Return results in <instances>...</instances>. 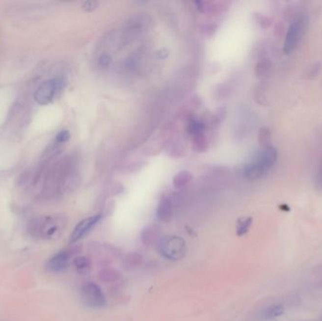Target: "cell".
<instances>
[{
	"instance_id": "obj_3",
	"label": "cell",
	"mask_w": 322,
	"mask_h": 321,
	"mask_svg": "<svg viewBox=\"0 0 322 321\" xmlns=\"http://www.w3.org/2000/svg\"><path fill=\"white\" fill-rule=\"evenodd\" d=\"M158 249L161 255L171 261H179L183 259L187 252L186 241L178 236H164L158 244Z\"/></svg>"
},
{
	"instance_id": "obj_20",
	"label": "cell",
	"mask_w": 322,
	"mask_h": 321,
	"mask_svg": "<svg viewBox=\"0 0 322 321\" xmlns=\"http://www.w3.org/2000/svg\"><path fill=\"white\" fill-rule=\"evenodd\" d=\"M258 141L260 145L264 148L269 147V141H270V132L268 128L262 127L259 131V136H258Z\"/></svg>"
},
{
	"instance_id": "obj_18",
	"label": "cell",
	"mask_w": 322,
	"mask_h": 321,
	"mask_svg": "<svg viewBox=\"0 0 322 321\" xmlns=\"http://www.w3.org/2000/svg\"><path fill=\"white\" fill-rule=\"evenodd\" d=\"M252 223H253V218L251 217L240 218L237 224V235L239 237L245 236L251 228Z\"/></svg>"
},
{
	"instance_id": "obj_1",
	"label": "cell",
	"mask_w": 322,
	"mask_h": 321,
	"mask_svg": "<svg viewBox=\"0 0 322 321\" xmlns=\"http://www.w3.org/2000/svg\"><path fill=\"white\" fill-rule=\"evenodd\" d=\"M67 220L60 215H48L34 218L29 223L30 235L38 240L53 241L58 239L66 228Z\"/></svg>"
},
{
	"instance_id": "obj_17",
	"label": "cell",
	"mask_w": 322,
	"mask_h": 321,
	"mask_svg": "<svg viewBox=\"0 0 322 321\" xmlns=\"http://www.w3.org/2000/svg\"><path fill=\"white\" fill-rule=\"evenodd\" d=\"M192 148L197 153H205L208 148L207 136L204 133L192 136Z\"/></svg>"
},
{
	"instance_id": "obj_23",
	"label": "cell",
	"mask_w": 322,
	"mask_h": 321,
	"mask_svg": "<svg viewBox=\"0 0 322 321\" xmlns=\"http://www.w3.org/2000/svg\"><path fill=\"white\" fill-rule=\"evenodd\" d=\"M97 6H98V3L95 1H86L83 3L82 8L86 12H92L97 8Z\"/></svg>"
},
{
	"instance_id": "obj_11",
	"label": "cell",
	"mask_w": 322,
	"mask_h": 321,
	"mask_svg": "<svg viewBox=\"0 0 322 321\" xmlns=\"http://www.w3.org/2000/svg\"><path fill=\"white\" fill-rule=\"evenodd\" d=\"M98 278L105 284L117 283L122 279V273L115 268L107 267V268H104L99 271Z\"/></svg>"
},
{
	"instance_id": "obj_19",
	"label": "cell",
	"mask_w": 322,
	"mask_h": 321,
	"mask_svg": "<svg viewBox=\"0 0 322 321\" xmlns=\"http://www.w3.org/2000/svg\"><path fill=\"white\" fill-rule=\"evenodd\" d=\"M205 129H206L205 124L199 120H191L188 126V131L191 136L204 133Z\"/></svg>"
},
{
	"instance_id": "obj_22",
	"label": "cell",
	"mask_w": 322,
	"mask_h": 321,
	"mask_svg": "<svg viewBox=\"0 0 322 321\" xmlns=\"http://www.w3.org/2000/svg\"><path fill=\"white\" fill-rule=\"evenodd\" d=\"M71 134L68 130H62L56 136V141L58 143H64L69 140Z\"/></svg>"
},
{
	"instance_id": "obj_8",
	"label": "cell",
	"mask_w": 322,
	"mask_h": 321,
	"mask_svg": "<svg viewBox=\"0 0 322 321\" xmlns=\"http://www.w3.org/2000/svg\"><path fill=\"white\" fill-rule=\"evenodd\" d=\"M76 252L75 249H65L54 254L47 262L46 268L50 272L59 273L69 267L71 259Z\"/></svg>"
},
{
	"instance_id": "obj_2",
	"label": "cell",
	"mask_w": 322,
	"mask_h": 321,
	"mask_svg": "<svg viewBox=\"0 0 322 321\" xmlns=\"http://www.w3.org/2000/svg\"><path fill=\"white\" fill-rule=\"evenodd\" d=\"M277 160V151L269 146L258 153L253 160L244 166L243 174L249 181H255L268 172Z\"/></svg>"
},
{
	"instance_id": "obj_25",
	"label": "cell",
	"mask_w": 322,
	"mask_h": 321,
	"mask_svg": "<svg viewBox=\"0 0 322 321\" xmlns=\"http://www.w3.org/2000/svg\"></svg>"
},
{
	"instance_id": "obj_10",
	"label": "cell",
	"mask_w": 322,
	"mask_h": 321,
	"mask_svg": "<svg viewBox=\"0 0 322 321\" xmlns=\"http://www.w3.org/2000/svg\"><path fill=\"white\" fill-rule=\"evenodd\" d=\"M161 238L162 237L160 234V230L154 225L146 227L140 234V241L144 246H153V245L158 246Z\"/></svg>"
},
{
	"instance_id": "obj_24",
	"label": "cell",
	"mask_w": 322,
	"mask_h": 321,
	"mask_svg": "<svg viewBox=\"0 0 322 321\" xmlns=\"http://www.w3.org/2000/svg\"></svg>"
},
{
	"instance_id": "obj_7",
	"label": "cell",
	"mask_w": 322,
	"mask_h": 321,
	"mask_svg": "<svg viewBox=\"0 0 322 321\" xmlns=\"http://www.w3.org/2000/svg\"><path fill=\"white\" fill-rule=\"evenodd\" d=\"M102 214H97L89 218H84L80 221L75 229L73 230L70 236L69 242L71 244H75L77 242L85 238L102 219Z\"/></svg>"
},
{
	"instance_id": "obj_21",
	"label": "cell",
	"mask_w": 322,
	"mask_h": 321,
	"mask_svg": "<svg viewBox=\"0 0 322 321\" xmlns=\"http://www.w3.org/2000/svg\"><path fill=\"white\" fill-rule=\"evenodd\" d=\"M97 64L99 66V68H102V69H107L110 66L111 64V57L106 54H103L101 57L98 58V61H97Z\"/></svg>"
},
{
	"instance_id": "obj_15",
	"label": "cell",
	"mask_w": 322,
	"mask_h": 321,
	"mask_svg": "<svg viewBox=\"0 0 322 321\" xmlns=\"http://www.w3.org/2000/svg\"><path fill=\"white\" fill-rule=\"evenodd\" d=\"M74 265L77 270L81 274H87L90 272L92 268L91 260L86 256H78L74 260Z\"/></svg>"
},
{
	"instance_id": "obj_4",
	"label": "cell",
	"mask_w": 322,
	"mask_h": 321,
	"mask_svg": "<svg viewBox=\"0 0 322 321\" xmlns=\"http://www.w3.org/2000/svg\"><path fill=\"white\" fill-rule=\"evenodd\" d=\"M307 23L308 19L306 15L301 14L297 16L290 24L284 43V52L286 54H290L298 46L301 37L305 32Z\"/></svg>"
},
{
	"instance_id": "obj_6",
	"label": "cell",
	"mask_w": 322,
	"mask_h": 321,
	"mask_svg": "<svg viewBox=\"0 0 322 321\" xmlns=\"http://www.w3.org/2000/svg\"><path fill=\"white\" fill-rule=\"evenodd\" d=\"M80 296L83 303L92 309H102L107 305V300L102 289L92 282L82 286Z\"/></svg>"
},
{
	"instance_id": "obj_9",
	"label": "cell",
	"mask_w": 322,
	"mask_h": 321,
	"mask_svg": "<svg viewBox=\"0 0 322 321\" xmlns=\"http://www.w3.org/2000/svg\"><path fill=\"white\" fill-rule=\"evenodd\" d=\"M173 217V201L169 197H163L157 208V218L162 222L169 223Z\"/></svg>"
},
{
	"instance_id": "obj_12",
	"label": "cell",
	"mask_w": 322,
	"mask_h": 321,
	"mask_svg": "<svg viewBox=\"0 0 322 321\" xmlns=\"http://www.w3.org/2000/svg\"><path fill=\"white\" fill-rule=\"evenodd\" d=\"M193 176L191 172L188 171H182L179 172L176 175H174L173 179V186L175 189H182L186 187L190 181L192 180Z\"/></svg>"
},
{
	"instance_id": "obj_5",
	"label": "cell",
	"mask_w": 322,
	"mask_h": 321,
	"mask_svg": "<svg viewBox=\"0 0 322 321\" xmlns=\"http://www.w3.org/2000/svg\"><path fill=\"white\" fill-rule=\"evenodd\" d=\"M65 84L63 79H53L43 82L35 92V101L42 106L51 103L58 92L64 89Z\"/></svg>"
},
{
	"instance_id": "obj_14",
	"label": "cell",
	"mask_w": 322,
	"mask_h": 321,
	"mask_svg": "<svg viewBox=\"0 0 322 321\" xmlns=\"http://www.w3.org/2000/svg\"><path fill=\"white\" fill-rule=\"evenodd\" d=\"M270 68H271V63L269 59L268 58L260 59L255 66L256 78L260 80H264L266 78H268L270 73Z\"/></svg>"
},
{
	"instance_id": "obj_13",
	"label": "cell",
	"mask_w": 322,
	"mask_h": 321,
	"mask_svg": "<svg viewBox=\"0 0 322 321\" xmlns=\"http://www.w3.org/2000/svg\"><path fill=\"white\" fill-rule=\"evenodd\" d=\"M283 314H284V307L281 304H274L266 308L260 313V320L271 321L279 318Z\"/></svg>"
},
{
	"instance_id": "obj_16",
	"label": "cell",
	"mask_w": 322,
	"mask_h": 321,
	"mask_svg": "<svg viewBox=\"0 0 322 321\" xmlns=\"http://www.w3.org/2000/svg\"><path fill=\"white\" fill-rule=\"evenodd\" d=\"M141 263H142V256H141V254L137 253V252L128 253L124 257V260H123V265L128 269L135 268Z\"/></svg>"
}]
</instances>
